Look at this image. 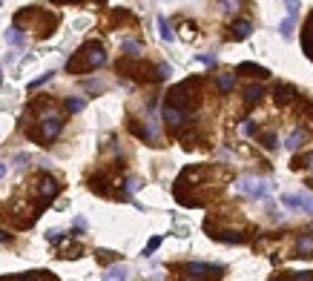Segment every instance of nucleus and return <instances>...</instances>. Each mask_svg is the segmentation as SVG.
Listing matches in <instances>:
<instances>
[{
	"label": "nucleus",
	"instance_id": "obj_13",
	"mask_svg": "<svg viewBox=\"0 0 313 281\" xmlns=\"http://www.w3.org/2000/svg\"><path fill=\"white\" fill-rule=\"evenodd\" d=\"M296 250H299V255L313 253V238H310V236H302L299 241H296Z\"/></svg>",
	"mask_w": 313,
	"mask_h": 281
},
{
	"label": "nucleus",
	"instance_id": "obj_10",
	"mask_svg": "<svg viewBox=\"0 0 313 281\" xmlns=\"http://www.w3.org/2000/svg\"><path fill=\"white\" fill-rule=\"evenodd\" d=\"M293 95H296L293 86H285V83H282V86H276V101H279V104H287Z\"/></svg>",
	"mask_w": 313,
	"mask_h": 281
},
{
	"label": "nucleus",
	"instance_id": "obj_16",
	"mask_svg": "<svg viewBox=\"0 0 313 281\" xmlns=\"http://www.w3.org/2000/svg\"><path fill=\"white\" fill-rule=\"evenodd\" d=\"M6 40H9V43H26V35H23V32H18V29H6Z\"/></svg>",
	"mask_w": 313,
	"mask_h": 281
},
{
	"label": "nucleus",
	"instance_id": "obj_8",
	"mask_svg": "<svg viewBox=\"0 0 313 281\" xmlns=\"http://www.w3.org/2000/svg\"><path fill=\"white\" fill-rule=\"evenodd\" d=\"M233 86H236V75H233V72H221V75H218V89L227 95Z\"/></svg>",
	"mask_w": 313,
	"mask_h": 281
},
{
	"label": "nucleus",
	"instance_id": "obj_9",
	"mask_svg": "<svg viewBox=\"0 0 313 281\" xmlns=\"http://www.w3.org/2000/svg\"><path fill=\"white\" fill-rule=\"evenodd\" d=\"M261 95H264V89H261L259 83H253V86L244 89V101H247V104H256V101H259Z\"/></svg>",
	"mask_w": 313,
	"mask_h": 281
},
{
	"label": "nucleus",
	"instance_id": "obj_5",
	"mask_svg": "<svg viewBox=\"0 0 313 281\" xmlns=\"http://www.w3.org/2000/svg\"><path fill=\"white\" fill-rule=\"evenodd\" d=\"M230 35H233V40H244V37H250L253 35V23H250V20H236L233 29H230Z\"/></svg>",
	"mask_w": 313,
	"mask_h": 281
},
{
	"label": "nucleus",
	"instance_id": "obj_3",
	"mask_svg": "<svg viewBox=\"0 0 313 281\" xmlns=\"http://www.w3.org/2000/svg\"><path fill=\"white\" fill-rule=\"evenodd\" d=\"M61 129H63V118H61V115H58V112H46L43 118H40V129H37L35 135L40 140H52Z\"/></svg>",
	"mask_w": 313,
	"mask_h": 281
},
{
	"label": "nucleus",
	"instance_id": "obj_20",
	"mask_svg": "<svg viewBox=\"0 0 313 281\" xmlns=\"http://www.w3.org/2000/svg\"><path fill=\"white\" fill-rule=\"evenodd\" d=\"M261 144H264L267 150H273V147H276V135H273V132H264V135H261Z\"/></svg>",
	"mask_w": 313,
	"mask_h": 281
},
{
	"label": "nucleus",
	"instance_id": "obj_2",
	"mask_svg": "<svg viewBox=\"0 0 313 281\" xmlns=\"http://www.w3.org/2000/svg\"><path fill=\"white\" fill-rule=\"evenodd\" d=\"M236 190L242 195H247V198H267L270 195V184L261 181V178H242V181L236 184Z\"/></svg>",
	"mask_w": 313,
	"mask_h": 281
},
{
	"label": "nucleus",
	"instance_id": "obj_22",
	"mask_svg": "<svg viewBox=\"0 0 313 281\" xmlns=\"http://www.w3.org/2000/svg\"><path fill=\"white\" fill-rule=\"evenodd\" d=\"M282 204L285 207H299V195H282Z\"/></svg>",
	"mask_w": 313,
	"mask_h": 281
},
{
	"label": "nucleus",
	"instance_id": "obj_17",
	"mask_svg": "<svg viewBox=\"0 0 313 281\" xmlns=\"http://www.w3.org/2000/svg\"><path fill=\"white\" fill-rule=\"evenodd\" d=\"M83 106H86V101H83V98H69V101H66V112H81Z\"/></svg>",
	"mask_w": 313,
	"mask_h": 281
},
{
	"label": "nucleus",
	"instance_id": "obj_23",
	"mask_svg": "<svg viewBox=\"0 0 313 281\" xmlns=\"http://www.w3.org/2000/svg\"><path fill=\"white\" fill-rule=\"evenodd\" d=\"M221 9L224 12H236L239 9V0H221Z\"/></svg>",
	"mask_w": 313,
	"mask_h": 281
},
{
	"label": "nucleus",
	"instance_id": "obj_12",
	"mask_svg": "<svg viewBox=\"0 0 313 281\" xmlns=\"http://www.w3.org/2000/svg\"><path fill=\"white\" fill-rule=\"evenodd\" d=\"M124 55L126 58H141V43H135V40H124Z\"/></svg>",
	"mask_w": 313,
	"mask_h": 281
},
{
	"label": "nucleus",
	"instance_id": "obj_26",
	"mask_svg": "<svg viewBox=\"0 0 313 281\" xmlns=\"http://www.w3.org/2000/svg\"><path fill=\"white\" fill-rule=\"evenodd\" d=\"M158 244H161V238H152L150 244H147V253H144V255H150V253H152V250H155Z\"/></svg>",
	"mask_w": 313,
	"mask_h": 281
},
{
	"label": "nucleus",
	"instance_id": "obj_7",
	"mask_svg": "<svg viewBox=\"0 0 313 281\" xmlns=\"http://www.w3.org/2000/svg\"><path fill=\"white\" fill-rule=\"evenodd\" d=\"M304 144V129H293L290 132V138L285 140V150H290V152H296L299 147Z\"/></svg>",
	"mask_w": 313,
	"mask_h": 281
},
{
	"label": "nucleus",
	"instance_id": "obj_28",
	"mask_svg": "<svg viewBox=\"0 0 313 281\" xmlns=\"http://www.w3.org/2000/svg\"><path fill=\"white\" fill-rule=\"evenodd\" d=\"M0 241H12V236H9V232H3V229H0Z\"/></svg>",
	"mask_w": 313,
	"mask_h": 281
},
{
	"label": "nucleus",
	"instance_id": "obj_29",
	"mask_svg": "<svg viewBox=\"0 0 313 281\" xmlns=\"http://www.w3.org/2000/svg\"><path fill=\"white\" fill-rule=\"evenodd\" d=\"M273 281H285V278H273Z\"/></svg>",
	"mask_w": 313,
	"mask_h": 281
},
{
	"label": "nucleus",
	"instance_id": "obj_4",
	"mask_svg": "<svg viewBox=\"0 0 313 281\" xmlns=\"http://www.w3.org/2000/svg\"><path fill=\"white\" fill-rule=\"evenodd\" d=\"M164 121H167V126H170V129H178L181 123H184V118H187V112H184V109H178V106H172V104H167L164 106Z\"/></svg>",
	"mask_w": 313,
	"mask_h": 281
},
{
	"label": "nucleus",
	"instance_id": "obj_27",
	"mask_svg": "<svg viewBox=\"0 0 313 281\" xmlns=\"http://www.w3.org/2000/svg\"><path fill=\"white\" fill-rule=\"evenodd\" d=\"M6 172H9V167H6V164H3V161H0V178L6 175Z\"/></svg>",
	"mask_w": 313,
	"mask_h": 281
},
{
	"label": "nucleus",
	"instance_id": "obj_24",
	"mask_svg": "<svg viewBox=\"0 0 313 281\" xmlns=\"http://www.w3.org/2000/svg\"><path fill=\"white\" fill-rule=\"evenodd\" d=\"M287 3V12H290V18H296V12H299V0H285Z\"/></svg>",
	"mask_w": 313,
	"mask_h": 281
},
{
	"label": "nucleus",
	"instance_id": "obj_19",
	"mask_svg": "<svg viewBox=\"0 0 313 281\" xmlns=\"http://www.w3.org/2000/svg\"><path fill=\"white\" fill-rule=\"evenodd\" d=\"M279 32H282V37H285V40H290V37H293V18L282 20V26H279Z\"/></svg>",
	"mask_w": 313,
	"mask_h": 281
},
{
	"label": "nucleus",
	"instance_id": "obj_18",
	"mask_svg": "<svg viewBox=\"0 0 313 281\" xmlns=\"http://www.w3.org/2000/svg\"><path fill=\"white\" fill-rule=\"evenodd\" d=\"M299 207L304 212H313V195L310 193H299Z\"/></svg>",
	"mask_w": 313,
	"mask_h": 281
},
{
	"label": "nucleus",
	"instance_id": "obj_11",
	"mask_svg": "<svg viewBox=\"0 0 313 281\" xmlns=\"http://www.w3.org/2000/svg\"><path fill=\"white\" fill-rule=\"evenodd\" d=\"M239 72H244V75H259V78H267V69H261V66H256V63H242V66H239Z\"/></svg>",
	"mask_w": 313,
	"mask_h": 281
},
{
	"label": "nucleus",
	"instance_id": "obj_25",
	"mask_svg": "<svg viewBox=\"0 0 313 281\" xmlns=\"http://www.w3.org/2000/svg\"><path fill=\"white\" fill-rule=\"evenodd\" d=\"M126 186H129V193H135V190H141V181H138V178H129V184Z\"/></svg>",
	"mask_w": 313,
	"mask_h": 281
},
{
	"label": "nucleus",
	"instance_id": "obj_14",
	"mask_svg": "<svg viewBox=\"0 0 313 281\" xmlns=\"http://www.w3.org/2000/svg\"><path fill=\"white\" fill-rule=\"evenodd\" d=\"M126 267H112V270H107V281H126Z\"/></svg>",
	"mask_w": 313,
	"mask_h": 281
},
{
	"label": "nucleus",
	"instance_id": "obj_6",
	"mask_svg": "<svg viewBox=\"0 0 313 281\" xmlns=\"http://www.w3.org/2000/svg\"><path fill=\"white\" fill-rule=\"evenodd\" d=\"M40 195H43V198H55V195H58V181H55V178H49V175H43L40 178Z\"/></svg>",
	"mask_w": 313,
	"mask_h": 281
},
{
	"label": "nucleus",
	"instance_id": "obj_1",
	"mask_svg": "<svg viewBox=\"0 0 313 281\" xmlns=\"http://www.w3.org/2000/svg\"><path fill=\"white\" fill-rule=\"evenodd\" d=\"M107 63V52L101 43H86L81 52L69 58V72H92Z\"/></svg>",
	"mask_w": 313,
	"mask_h": 281
},
{
	"label": "nucleus",
	"instance_id": "obj_21",
	"mask_svg": "<svg viewBox=\"0 0 313 281\" xmlns=\"http://www.w3.org/2000/svg\"><path fill=\"white\" fill-rule=\"evenodd\" d=\"M170 66H167V63H161V66H158V69H155V78H158V80H164V78H170Z\"/></svg>",
	"mask_w": 313,
	"mask_h": 281
},
{
	"label": "nucleus",
	"instance_id": "obj_15",
	"mask_svg": "<svg viewBox=\"0 0 313 281\" xmlns=\"http://www.w3.org/2000/svg\"><path fill=\"white\" fill-rule=\"evenodd\" d=\"M158 35H161V40H167V43L175 37V35H172V29H170V23H167L164 18H158Z\"/></svg>",
	"mask_w": 313,
	"mask_h": 281
}]
</instances>
